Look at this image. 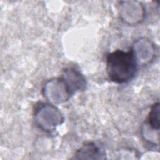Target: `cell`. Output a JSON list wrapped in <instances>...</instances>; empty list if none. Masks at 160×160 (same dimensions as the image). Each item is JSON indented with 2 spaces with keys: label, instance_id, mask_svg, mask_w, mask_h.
I'll use <instances>...</instances> for the list:
<instances>
[{
  "label": "cell",
  "instance_id": "obj_1",
  "mask_svg": "<svg viewBox=\"0 0 160 160\" xmlns=\"http://www.w3.org/2000/svg\"><path fill=\"white\" fill-rule=\"evenodd\" d=\"M106 64L109 79L117 84H124L132 80L139 68L131 48L127 51L116 49L108 53Z\"/></svg>",
  "mask_w": 160,
  "mask_h": 160
},
{
  "label": "cell",
  "instance_id": "obj_2",
  "mask_svg": "<svg viewBox=\"0 0 160 160\" xmlns=\"http://www.w3.org/2000/svg\"><path fill=\"white\" fill-rule=\"evenodd\" d=\"M33 117L36 124L48 133L54 132L58 126L64 122V116L60 109L51 102H39L35 105Z\"/></svg>",
  "mask_w": 160,
  "mask_h": 160
},
{
  "label": "cell",
  "instance_id": "obj_3",
  "mask_svg": "<svg viewBox=\"0 0 160 160\" xmlns=\"http://www.w3.org/2000/svg\"><path fill=\"white\" fill-rule=\"evenodd\" d=\"M42 93L49 102L53 104L65 102L73 96L61 76L48 80L42 86Z\"/></svg>",
  "mask_w": 160,
  "mask_h": 160
},
{
  "label": "cell",
  "instance_id": "obj_4",
  "mask_svg": "<svg viewBox=\"0 0 160 160\" xmlns=\"http://www.w3.org/2000/svg\"><path fill=\"white\" fill-rule=\"evenodd\" d=\"M117 8L120 19L128 25H138L145 19L146 8L141 2L137 1H119Z\"/></svg>",
  "mask_w": 160,
  "mask_h": 160
},
{
  "label": "cell",
  "instance_id": "obj_5",
  "mask_svg": "<svg viewBox=\"0 0 160 160\" xmlns=\"http://www.w3.org/2000/svg\"><path fill=\"white\" fill-rule=\"evenodd\" d=\"M131 48L139 66L149 64L156 58V47L149 39L142 38L136 40Z\"/></svg>",
  "mask_w": 160,
  "mask_h": 160
},
{
  "label": "cell",
  "instance_id": "obj_6",
  "mask_svg": "<svg viewBox=\"0 0 160 160\" xmlns=\"http://www.w3.org/2000/svg\"><path fill=\"white\" fill-rule=\"evenodd\" d=\"M61 76L69 86L72 95L77 92L84 91L87 88V81L84 76L74 67L65 68Z\"/></svg>",
  "mask_w": 160,
  "mask_h": 160
},
{
  "label": "cell",
  "instance_id": "obj_7",
  "mask_svg": "<svg viewBox=\"0 0 160 160\" xmlns=\"http://www.w3.org/2000/svg\"><path fill=\"white\" fill-rule=\"evenodd\" d=\"M76 159H104V151L93 141L84 142L74 155Z\"/></svg>",
  "mask_w": 160,
  "mask_h": 160
},
{
  "label": "cell",
  "instance_id": "obj_8",
  "mask_svg": "<svg viewBox=\"0 0 160 160\" xmlns=\"http://www.w3.org/2000/svg\"><path fill=\"white\" fill-rule=\"evenodd\" d=\"M159 102H157L151 106L150 111L146 118V121L144 124H143L146 128L152 131H159Z\"/></svg>",
  "mask_w": 160,
  "mask_h": 160
}]
</instances>
